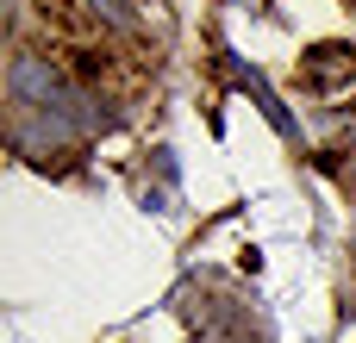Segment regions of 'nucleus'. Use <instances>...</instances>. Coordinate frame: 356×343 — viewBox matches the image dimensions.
I'll return each mask as SVG.
<instances>
[{
	"mask_svg": "<svg viewBox=\"0 0 356 343\" xmlns=\"http://www.w3.org/2000/svg\"><path fill=\"white\" fill-rule=\"evenodd\" d=\"M6 87H13V100L31 106V112H63V75H56V62L38 56V50H19V56H13Z\"/></svg>",
	"mask_w": 356,
	"mask_h": 343,
	"instance_id": "obj_1",
	"label": "nucleus"
},
{
	"mask_svg": "<svg viewBox=\"0 0 356 343\" xmlns=\"http://www.w3.org/2000/svg\"><path fill=\"white\" fill-rule=\"evenodd\" d=\"M344 81H356V50L350 44H319V50H307V87L332 94V87H344Z\"/></svg>",
	"mask_w": 356,
	"mask_h": 343,
	"instance_id": "obj_2",
	"label": "nucleus"
},
{
	"mask_svg": "<svg viewBox=\"0 0 356 343\" xmlns=\"http://www.w3.org/2000/svg\"><path fill=\"white\" fill-rule=\"evenodd\" d=\"M232 75H238V87H244V94H250V100H257V106L269 112V125H275L282 137H294V119H288V106L275 100V87H269V81H263L257 69H244V62H232Z\"/></svg>",
	"mask_w": 356,
	"mask_h": 343,
	"instance_id": "obj_3",
	"label": "nucleus"
},
{
	"mask_svg": "<svg viewBox=\"0 0 356 343\" xmlns=\"http://www.w3.org/2000/svg\"><path fill=\"white\" fill-rule=\"evenodd\" d=\"M88 6H94L100 19H113V25H131V19H138V6H131V0H88Z\"/></svg>",
	"mask_w": 356,
	"mask_h": 343,
	"instance_id": "obj_4",
	"label": "nucleus"
}]
</instances>
